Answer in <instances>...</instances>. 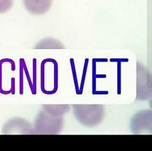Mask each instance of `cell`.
Wrapping results in <instances>:
<instances>
[{
    "instance_id": "cell-1",
    "label": "cell",
    "mask_w": 152,
    "mask_h": 151,
    "mask_svg": "<svg viewBox=\"0 0 152 151\" xmlns=\"http://www.w3.org/2000/svg\"><path fill=\"white\" fill-rule=\"evenodd\" d=\"M73 114L80 124L91 128L101 123L105 110L102 105H73Z\"/></svg>"
},
{
    "instance_id": "cell-2",
    "label": "cell",
    "mask_w": 152,
    "mask_h": 151,
    "mask_svg": "<svg viewBox=\"0 0 152 151\" xmlns=\"http://www.w3.org/2000/svg\"><path fill=\"white\" fill-rule=\"evenodd\" d=\"M64 128L63 116H55L42 109L35 119L34 131L35 134H58Z\"/></svg>"
},
{
    "instance_id": "cell-3",
    "label": "cell",
    "mask_w": 152,
    "mask_h": 151,
    "mask_svg": "<svg viewBox=\"0 0 152 151\" xmlns=\"http://www.w3.org/2000/svg\"><path fill=\"white\" fill-rule=\"evenodd\" d=\"M136 100H147L152 95L151 74L149 70L140 63L137 62V88Z\"/></svg>"
},
{
    "instance_id": "cell-4",
    "label": "cell",
    "mask_w": 152,
    "mask_h": 151,
    "mask_svg": "<svg viewBox=\"0 0 152 151\" xmlns=\"http://www.w3.org/2000/svg\"><path fill=\"white\" fill-rule=\"evenodd\" d=\"M131 131L134 134H142L145 131L151 133L152 115L151 111H143L137 113L131 121Z\"/></svg>"
},
{
    "instance_id": "cell-5",
    "label": "cell",
    "mask_w": 152,
    "mask_h": 151,
    "mask_svg": "<svg viewBox=\"0 0 152 151\" xmlns=\"http://www.w3.org/2000/svg\"><path fill=\"white\" fill-rule=\"evenodd\" d=\"M4 134H35L34 128L22 119H13L3 127Z\"/></svg>"
},
{
    "instance_id": "cell-6",
    "label": "cell",
    "mask_w": 152,
    "mask_h": 151,
    "mask_svg": "<svg viewBox=\"0 0 152 151\" xmlns=\"http://www.w3.org/2000/svg\"><path fill=\"white\" fill-rule=\"evenodd\" d=\"M27 10L33 15H42L50 10L52 0H23Z\"/></svg>"
},
{
    "instance_id": "cell-7",
    "label": "cell",
    "mask_w": 152,
    "mask_h": 151,
    "mask_svg": "<svg viewBox=\"0 0 152 151\" xmlns=\"http://www.w3.org/2000/svg\"><path fill=\"white\" fill-rule=\"evenodd\" d=\"M42 109L55 116H63L70 110L69 105H44Z\"/></svg>"
},
{
    "instance_id": "cell-8",
    "label": "cell",
    "mask_w": 152,
    "mask_h": 151,
    "mask_svg": "<svg viewBox=\"0 0 152 151\" xmlns=\"http://www.w3.org/2000/svg\"><path fill=\"white\" fill-rule=\"evenodd\" d=\"M36 49H64V46L54 39H45L40 41L35 47Z\"/></svg>"
},
{
    "instance_id": "cell-9",
    "label": "cell",
    "mask_w": 152,
    "mask_h": 151,
    "mask_svg": "<svg viewBox=\"0 0 152 151\" xmlns=\"http://www.w3.org/2000/svg\"><path fill=\"white\" fill-rule=\"evenodd\" d=\"M13 0H0V13L8 12L12 8Z\"/></svg>"
}]
</instances>
